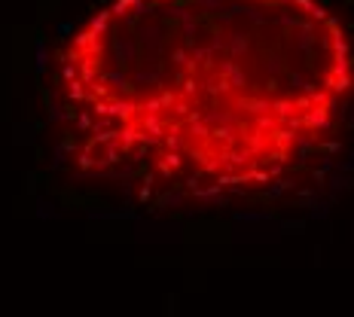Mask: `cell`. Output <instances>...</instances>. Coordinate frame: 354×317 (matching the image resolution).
Here are the masks:
<instances>
[{
  "label": "cell",
  "instance_id": "cell-1",
  "mask_svg": "<svg viewBox=\"0 0 354 317\" xmlns=\"http://www.w3.org/2000/svg\"><path fill=\"white\" fill-rule=\"evenodd\" d=\"M80 89L129 150L247 180L336 125L354 49L318 0H116L80 34Z\"/></svg>",
  "mask_w": 354,
  "mask_h": 317
}]
</instances>
